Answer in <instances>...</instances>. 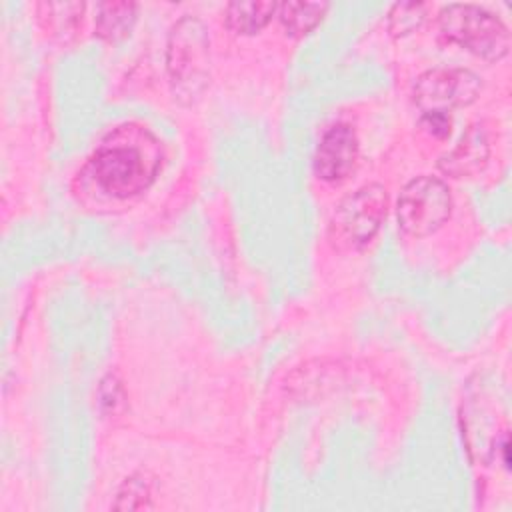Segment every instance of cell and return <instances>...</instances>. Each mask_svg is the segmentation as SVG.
Listing matches in <instances>:
<instances>
[{
	"label": "cell",
	"instance_id": "1",
	"mask_svg": "<svg viewBox=\"0 0 512 512\" xmlns=\"http://www.w3.org/2000/svg\"><path fill=\"white\" fill-rule=\"evenodd\" d=\"M162 152L156 136L142 126L112 130L78 172L82 192L98 200L124 202L150 188L160 172Z\"/></svg>",
	"mask_w": 512,
	"mask_h": 512
},
{
	"label": "cell",
	"instance_id": "2",
	"mask_svg": "<svg viewBox=\"0 0 512 512\" xmlns=\"http://www.w3.org/2000/svg\"><path fill=\"white\" fill-rule=\"evenodd\" d=\"M166 70L176 100L190 104L206 90L210 82V36L200 18L184 14L170 28Z\"/></svg>",
	"mask_w": 512,
	"mask_h": 512
},
{
	"label": "cell",
	"instance_id": "3",
	"mask_svg": "<svg viewBox=\"0 0 512 512\" xmlns=\"http://www.w3.org/2000/svg\"><path fill=\"white\" fill-rule=\"evenodd\" d=\"M388 208V194L382 184L370 182L348 194L334 210L328 226V240L340 252L366 248L378 234Z\"/></svg>",
	"mask_w": 512,
	"mask_h": 512
},
{
	"label": "cell",
	"instance_id": "4",
	"mask_svg": "<svg viewBox=\"0 0 512 512\" xmlns=\"http://www.w3.org/2000/svg\"><path fill=\"white\" fill-rule=\"evenodd\" d=\"M444 38L484 60H500L508 54V26L490 10L476 4H448L438 14Z\"/></svg>",
	"mask_w": 512,
	"mask_h": 512
},
{
	"label": "cell",
	"instance_id": "5",
	"mask_svg": "<svg viewBox=\"0 0 512 512\" xmlns=\"http://www.w3.org/2000/svg\"><path fill=\"white\" fill-rule=\"evenodd\" d=\"M452 212V194L444 180L418 176L410 180L396 202L398 226L404 234L422 238L436 232Z\"/></svg>",
	"mask_w": 512,
	"mask_h": 512
},
{
	"label": "cell",
	"instance_id": "6",
	"mask_svg": "<svg viewBox=\"0 0 512 512\" xmlns=\"http://www.w3.org/2000/svg\"><path fill=\"white\" fill-rule=\"evenodd\" d=\"M480 76L466 68H432L416 78L412 96L422 112H450L472 104L480 94Z\"/></svg>",
	"mask_w": 512,
	"mask_h": 512
},
{
	"label": "cell",
	"instance_id": "7",
	"mask_svg": "<svg viewBox=\"0 0 512 512\" xmlns=\"http://www.w3.org/2000/svg\"><path fill=\"white\" fill-rule=\"evenodd\" d=\"M358 162V138L348 124L328 128L314 152V172L324 182H342Z\"/></svg>",
	"mask_w": 512,
	"mask_h": 512
},
{
	"label": "cell",
	"instance_id": "8",
	"mask_svg": "<svg viewBox=\"0 0 512 512\" xmlns=\"http://www.w3.org/2000/svg\"><path fill=\"white\" fill-rule=\"evenodd\" d=\"M488 154V134L480 124H474L466 130V134H462L460 142L450 152L440 156L438 168L454 178L472 176L484 168V164L488 162Z\"/></svg>",
	"mask_w": 512,
	"mask_h": 512
},
{
	"label": "cell",
	"instance_id": "9",
	"mask_svg": "<svg viewBox=\"0 0 512 512\" xmlns=\"http://www.w3.org/2000/svg\"><path fill=\"white\" fill-rule=\"evenodd\" d=\"M136 12L134 2H100L94 16L96 36L110 44L124 40L136 24Z\"/></svg>",
	"mask_w": 512,
	"mask_h": 512
},
{
	"label": "cell",
	"instance_id": "10",
	"mask_svg": "<svg viewBox=\"0 0 512 512\" xmlns=\"http://www.w3.org/2000/svg\"><path fill=\"white\" fill-rule=\"evenodd\" d=\"M274 2H230L224 10L226 26L236 34H256L260 32L276 12Z\"/></svg>",
	"mask_w": 512,
	"mask_h": 512
},
{
	"label": "cell",
	"instance_id": "11",
	"mask_svg": "<svg viewBox=\"0 0 512 512\" xmlns=\"http://www.w3.org/2000/svg\"><path fill=\"white\" fill-rule=\"evenodd\" d=\"M326 10V2H282L276 8L278 20L290 36H304L314 30Z\"/></svg>",
	"mask_w": 512,
	"mask_h": 512
},
{
	"label": "cell",
	"instance_id": "12",
	"mask_svg": "<svg viewBox=\"0 0 512 512\" xmlns=\"http://www.w3.org/2000/svg\"><path fill=\"white\" fill-rule=\"evenodd\" d=\"M84 4L78 2H48L38 4V16L46 22V28L60 38L72 34L82 20Z\"/></svg>",
	"mask_w": 512,
	"mask_h": 512
},
{
	"label": "cell",
	"instance_id": "13",
	"mask_svg": "<svg viewBox=\"0 0 512 512\" xmlns=\"http://www.w3.org/2000/svg\"><path fill=\"white\" fill-rule=\"evenodd\" d=\"M426 12H428L426 4L398 2L388 12V30L394 36H408L422 26Z\"/></svg>",
	"mask_w": 512,
	"mask_h": 512
},
{
	"label": "cell",
	"instance_id": "14",
	"mask_svg": "<svg viewBox=\"0 0 512 512\" xmlns=\"http://www.w3.org/2000/svg\"><path fill=\"white\" fill-rule=\"evenodd\" d=\"M152 488L150 482L142 476H130L122 482V486L116 492V500H114V508H122V510H138V508H150L152 502Z\"/></svg>",
	"mask_w": 512,
	"mask_h": 512
},
{
	"label": "cell",
	"instance_id": "15",
	"mask_svg": "<svg viewBox=\"0 0 512 512\" xmlns=\"http://www.w3.org/2000/svg\"><path fill=\"white\" fill-rule=\"evenodd\" d=\"M420 124L428 134L436 138H446L452 128V120L446 112H424L420 118Z\"/></svg>",
	"mask_w": 512,
	"mask_h": 512
}]
</instances>
